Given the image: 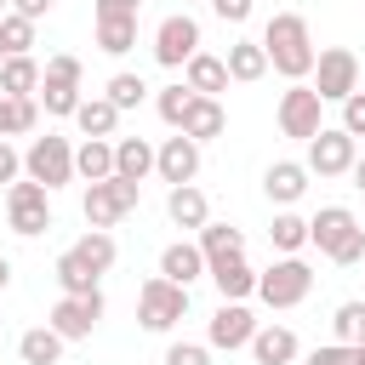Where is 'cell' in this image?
I'll return each mask as SVG.
<instances>
[{"label":"cell","instance_id":"obj_1","mask_svg":"<svg viewBox=\"0 0 365 365\" xmlns=\"http://www.w3.org/2000/svg\"><path fill=\"white\" fill-rule=\"evenodd\" d=\"M262 51H268V68L285 74V80H308L314 63H319V46H314L302 11H274L262 23Z\"/></svg>","mask_w":365,"mask_h":365},{"label":"cell","instance_id":"obj_2","mask_svg":"<svg viewBox=\"0 0 365 365\" xmlns=\"http://www.w3.org/2000/svg\"><path fill=\"white\" fill-rule=\"evenodd\" d=\"M308 245H319V257H331L336 268H354L365 257V228L348 205H319L308 217Z\"/></svg>","mask_w":365,"mask_h":365},{"label":"cell","instance_id":"obj_3","mask_svg":"<svg viewBox=\"0 0 365 365\" xmlns=\"http://www.w3.org/2000/svg\"><path fill=\"white\" fill-rule=\"evenodd\" d=\"M137 205H143V182H131V177H103V182H86V194H80V217L91 228H114Z\"/></svg>","mask_w":365,"mask_h":365},{"label":"cell","instance_id":"obj_4","mask_svg":"<svg viewBox=\"0 0 365 365\" xmlns=\"http://www.w3.org/2000/svg\"><path fill=\"white\" fill-rule=\"evenodd\" d=\"M308 291H314V268L302 262V251L297 257H274L257 274V297L268 308H297V302H308Z\"/></svg>","mask_w":365,"mask_h":365},{"label":"cell","instance_id":"obj_5","mask_svg":"<svg viewBox=\"0 0 365 365\" xmlns=\"http://www.w3.org/2000/svg\"><path fill=\"white\" fill-rule=\"evenodd\" d=\"M6 222H11V234H23V240L46 234V228H51V188L34 182V177L6 182Z\"/></svg>","mask_w":365,"mask_h":365},{"label":"cell","instance_id":"obj_6","mask_svg":"<svg viewBox=\"0 0 365 365\" xmlns=\"http://www.w3.org/2000/svg\"><path fill=\"white\" fill-rule=\"evenodd\" d=\"M182 314H188V285H177L165 274H154V279L137 285V325L143 331H171Z\"/></svg>","mask_w":365,"mask_h":365},{"label":"cell","instance_id":"obj_7","mask_svg":"<svg viewBox=\"0 0 365 365\" xmlns=\"http://www.w3.org/2000/svg\"><path fill=\"white\" fill-rule=\"evenodd\" d=\"M108 314V302H103V291H63L57 302H51V314H46V325L63 336V342H86L91 331H97V319Z\"/></svg>","mask_w":365,"mask_h":365},{"label":"cell","instance_id":"obj_8","mask_svg":"<svg viewBox=\"0 0 365 365\" xmlns=\"http://www.w3.org/2000/svg\"><path fill=\"white\" fill-rule=\"evenodd\" d=\"M274 120H279V131H285V137L308 143V137L325 125V97H319L308 80H291V86L279 91V108H274Z\"/></svg>","mask_w":365,"mask_h":365},{"label":"cell","instance_id":"obj_9","mask_svg":"<svg viewBox=\"0 0 365 365\" xmlns=\"http://www.w3.org/2000/svg\"><path fill=\"white\" fill-rule=\"evenodd\" d=\"M23 177H34V182H46V188L74 182V143H68V137H57V131L34 137V143L23 148Z\"/></svg>","mask_w":365,"mask_h":365},{"label":"cell","instance_id":"obj_10","mask_svg":"<svg viewBox=\"0 0 365 365\" xmlns=\"http://www.w3.org/2000/svg\"><path fill=\"white\" fill-rule=\"evenodd\" d=\"M354 160H359V137H348L342 125H319L314 137H308V171L314 177H348L354 171Z\"/></svg>","mask_w":365,"mask_h":365},{"label":"cell","instance_id":"obj_11","mask_svg":"<svg viewBox=\"0 0 365 365\" xmlns=\"http://www.w3.org/2000/svg\"><path fill=\"white\" fill-rule=\"evenodd\" d=\"M308 86H314L325 103L354 97V91H359V57H354L348 46H325L319 63H314V74H308Z\"/></svg>","mask_w":365,"mask_h":365},{"label":"cell","instance_id":"obj_12","mask_svg":"<svg viewBox=\"0 0 365 365\" xmlns=\"http://www.w3.org/2000/svg\"><path fill=\"white\" fill-rule=\"evenodd\" d=\"M194 51H200V23H194L188 11L160 17V29H154V63H160V68H182Z\"/></svg>","mask_w":365,"mask_h":365},{"label":"cell","instance_id":"obj_13","mask_svg":"<svg viewBox=\"0 0 365 365\" xmlns=\"http://www.w3.org/2000/svg\"><path fill=\"white\" fill-rule=\"evenodd\" d=\"M200 148H205V143H194L188 131H171V137L154 148L160 182H171V188H177V182H194V177H200Z\"/></svg>","mask_w":365,"mask_h":365},{"label":"cell","instance_id":"obj_14","mask_svg":"<svg viewBox=\"0 0 365 365\" xmlns=\"http://www.w3.org/2000/svg\"><path fill=\"white\" fill-rule=\"evenodd\" d=\"M251 336H257L251 308H245V302H217V314H211V325H205V342L222 348V354H234V348H251Z\"/></svg>","mask_w":365,"mask_h":365},{"label":"cell","instance_id":"obj_15","mask_svg":"<svg viewBox=\"0 0 365 365\" xmlns=\"http://www.w3.org/2000/svg\"><path fill=\"white\" fill-rule=\"evenodd\" d=\"M308 165L302 160H274L268 171H262V194H268V205H297L302 194H308Z\"/></svg>","mask_w":365,"mask_h":365},{"label":"cell","instance_id":"obj_16","mask_svg":"<svg viewBox=\"0 0 365 365\" xmlns=\"http://www.w3.org/2000/svg\"><path fill=\"white\" fill-rule=\"evenodd\" d=\"M165 217H171V228H182V234H200V228L211 222V200H205L194 182H177V188L165 194Z\"/></svg>","mask_w":365,"mask_h":365},{"label":"cell","instance_id":"obj_17","mask_svg":"<svg viewBox=\"0 0 365 365\" xmlns=\"http://www.w3.org/2000/svg\"><path fill=\"white\" fill-rule=\"evenodd\" d=\"M205 251H200V240H171L165 251H160V274L165 279H177V285H194V279H205Z\"/></svg>","mask_w":365,"mask_h":365},{"label":"cell","instance_id":"obj_18","mask_svg":"<svg viewBox=\"0 0 365 365\" xmlns=\"http://www.w3.org/2000/svg\"><path fill=\"white\" fill-rule=\"evenodd\" d=\"M205 279L217 285V297H222V302H245V297H257V268H251L245 257L211 262V268H205Z\"/></svg>","mask_w":365,"mask_h":365},{"label":"cell","instance_id":"obj_19","mask_svg":"<svg viewBox=\"0 0 365 365\" xmlns=\"http://www.w3.org/2000/svg\"><path fill=\"white\" fill-rule=\"evenodd\" d=\"M297 354H302V342H297L291 325H257V336H251V359L257 365H291Z\"/></svg>","mask_w":365,"mask_h":365},{"label":"cell","instance_id":"obj_20","mask_svg":"<svg viewBox=\"0 0 365 365\" xmlns=\"http://www.w3.org/2000/svg\"><path fill=\"white\" fill-rule=\"evenodd\" d=\"M182 80H188V91H200V97H222V91H228V63L211 57V51H194V57L182 63Z\"/></svg>","mask_w":365,"mask_h":365},{"label":"cell","instance_id":"obj_21","mask_svg":"<svg viewBox=\"0 0 365 365\" xmlns=\"http://www.w3.org/2000/svg\"><path fill=\"white\" fill-rule=\"evenodd\" d=\"M222 63H228V80H234V86H257V80L268 74V51H262V40H234Z\"/></svg>","mask_w":365,"mask_h":365},{"label":"cell","instance_id":"obj_22","mask_svg":"<svg viewBox=\"0 0 365 365\" xmlns=\"http://www.w3.org/2000/svg\"><path fill=\"white\" fill-rule=\"evenodd\" d=\"M40 80H46V63H34L29 51L0 63V97H34V91H40Z\"/></svg>","mask_w":365,"mask_h":365},{"label":"cell","instance_id":"obj_23","mask_svg":"<svg viewBox=\"0 0 365 365\" xmlns=\"http://www.w3.org/2000/svg\"><path fill=\"white\" fill-rule=\"evenodd\" d=\"M74 177H80V182L114 177V137H86V143L74 148Z\"/></svg>","mask_w":365,"mask_h":365},{"label":"cell","instance_id":"obj_24","mask_svg":"<svg viewBox=\"0 0 365 365\" xmlns=\"http://www.w3.org/2000/svg\"><path fill=\"white\" fill-rule=\"evenodd\" d=\"M182 131H188L194 143H211V137H222V131H228V108H222V97H194V108H188Z\"/></svg>","mask_w":365,"mask_h":365},{"label":"cell","instance_id":"obj_25","mask_svg":"<svg viewBox=\"0 0 365 365\" xmlns=\"http://www.w3.org/2000/svg\"><path fill=\"white\" fill-rule=\"evenodd\" d=\"M148 171H154V143L148 137H114V177L143 182Z\"/></svg>","mask_w":365,"mask_h":365},{"label":"cell","instance_id":"obj_26","mask_svg":"<svg viewBox=\"0 0 365 365\" xmlns=\"http://www.w3.org/2000/svg\"><path fill=\"white\" fill-rule=\"evenodd\" d=\"M194 240H200L205 262H228V257H245V228H234V222H205Z\"/></svg>","mask_w":365,"mask_h":365},{"label":"cell","instance_id":"obj_27","mask_svg":"<svg viewBox=\"0 0 365 365\" xmlns=\"http://www.w3.org/2000/svg\"><path fill=\"white\" fill-rule=\"evenodd\" d=\"M63 348H68V342H63L51 325H29V331L17 336V359H23V365H57Z\"/></svg>","mask_w":365,"mask_h":365},{"label":"cell","instance_id":"obj_28","mask_svg":"<svg viewBox=\"0 0 365 365\" xmlns=\"http://www.w3.org/2000/svg\"><path fill=\"white\" fill-rule=\"evenodd\" d=\"M268 245H274L279 257H297V251L308 245V217H297L291 205H279L274 222H268Z\"/></svg>","mask_w":365,"mask_h":365},{"label":"cell","instance_id":"obj_29","mask_svg":"<svg viewBox=\"0 0 365 365\" xmlns=\"http://www.w3.org/2000/svg\"><path fill=\"white\" fill-rule=\"evenodd\" d=\"M74 125H80V137H114L120 108H114L108 97H86V103L74 108Z\"/></svg>","mask_w":365,"mask_h":365},{"label":"cell","instance_id":"obj_30","mask_svg":"<svg viewBox=\"0 0 365 365\" xmlns=\"http://www.w3.org/2000/svg\"><path fill=\"white\" fill-rule=\"evenodd\" d=\"M40 125V97H0V137H29Z\"/></svg>","mask_w":365,"mask_h":365},{"label":"cell","instance_id":"obj_31","mask_svg":"<svg viewBox=\"0 0 365 365\" xmlns=\"http://www.w3.org/2000/svg\"><path fill=\"white\" fill-rule=\"evenodd\" d=\"M51 274H57V291H97V279H103V274H97L74 245L57 257V268H51Z\"/></svg>","mask_w":365,"mask_h":365},{"label":"cell","instance_id":"obj_32","mask_svg":"<svg viewBox=\"0 0 365 365\" xmlns=\"http://www.w3.org/2000/svg\"><path fill=\"white\" fill-rule=\"evenodd\" d=\"M137 46V17H97V51L125 57Z\"/></svg>","mask_w":365,"mask_h":365},{"label":"cell","instance_id":"obj_33","mask_svg":"<svg viewBox=\"0 0 365 365\" xmlns=\"http://www.w3.org/2000/svg\"><path fill=\"white\" fill-rule=\"evenodd\" d=\"M194 97H200V91H188V80H177V86H160V91H154V108H160V120H165L171 131H182Z\"/></svg>","mask_w":365,"mask_h":365},{"label":"cell","instance_id":"obj_34","mask_svg":"<svg viewBox=\"0 0 365 365\" xmlns=\"http://www.w3.org/2000/svg\"><path fill=\"white\" fill-rule=\"evenodd\" d=\"M34 97H40V108H46L51 120H74V108L86 103V97H80V86H63V80H40V91H34Z\"/></svg>","mask_w":365,"mask_h":365},{"label":"cell","instance_id":"obj_35","mask_svg":"<svg viewBox=\"0 0 365 365\" xmlns=\"http://www.w3.org/2000/svg\"><path fill=\"white\" fill-rule=\"evenodd\" d=\"M74 251H80L97 274H108V268H114V257H120V245H114V234H108V228H86V234L74 240Z\"/></svg>","mask_w":365,"mask_h":365},{"label":"cell","instance_id":"obj_36","mask_svg":"<svg viewBox=\"0 0 365 365\" xmlns=\"http://www.w3.org/2000/svg\"><path fill=\"white\" fill-rule=\"evenodd\" d=\"M103 97H108V103H114V108L125 114V108H137V103L148 97V86H143V74H125V68H120V74H108Z\"/></svg>","mask_w":365,"mask_h":365},{"label":"cell","instance_id":"obj_37","mask_svg":"<svg viewBox=\"0 0 365 365\" xmlns=\"http://www.w3.org/2000/svg\"><path fill=\"white\" fill-rule=\"evenodd\" d=\"M0 40H6V51H11V57L34 51V17H23V11H6V17H0Z\"/></svg>","mask_w":365,"mask_h":365},{"label":"cell","instance_id":"obj_38","mask_svg":"<svg viewBox=\"0 0 365 365\" xmlns=\"http://www.w3.org/2000/svg\"><path fill=\"white\" fill-rule=\"evenodd\" d=\"M331 342H365V302H342L331 314Z\"/></svg>","mask_w":365,"mask_h":365},{"label":"cell","instance_id":"obj_39","mask_svg":"<svg viewBox=\"0 0 365 365\" xmlns=\"http://www.w3.org/2000/svg\"><path fill=\"white\" fill-rule=\"evenodd\" d=\"M46 80H63V86H80V80H86V63H80L74 51H57V57H46Z\"/></svg>","mask_w":365,"mask_h":365},{"label":"cell","instance_id":"obj_40","mask_svg":"<svg viewBox=\"0 0 365 365\" xmlns=\"http://www.w3.org/2000/svg\"><path fill=\"white\" fill-rule=\"evenodd\" d=\"M308 365H359V348L354 342H319L308 354Z\"/></svg>","mask_w":365,"mask_h":365},{"label":"cell","instance_id":"obj_41","mask_svg":"<svg viewBox=\"0 0 365 365\" xmlns=\"http://www.w3.org/2000/svg\"><path fill=\"white\" fill-rule=\"evenodd\" d=\"M336 108H342V120H336V125H342L348 137H365V91H354V97H342Z\"/></svg>","mask_w":365,"mask_h":365},{"label":"cell","instance_id":"obj_42","mask_svg":"<svg viewBox=\"0 0 365 365\" xmlns=\"http://www.w3.org/2000/svg\"><path fill=\"white\" fill-rule=\"evenodd\" d=\"M165 365H211V342H171Z\"/></svg>","mask_w":365,"mask_h":365},{"label":"cell","instance_id":"obj_43","mask_svg":"<svg viewBox=\"0 0 365 365\" xmlns=\"http://www.w3.org/2000/svg\"><path fill=\"white\" fill-rule=\"evenodd\" d=\"M205 6H211L222 23H245V17L257 11V0H205Z\"/></svg>","mask_w":365,"mask_h":365},{"label":"cell","instance_id":"obj_44","mask_svg":"<svg viewBox=\"0 0 365 365\" xmlns=\"http://www.w3.org/2000/svg\"><path fill=\"white\" fill-rule=\"evenodd\" d=\"M23 177V154L11 148V137H0V182H17Z\"/></svg>","mask_w":365,"mask_h":365},{"label":"cell","instance_id":"obj_45","mask_svg":"<svg viewBox=\"0 0 365 365\" xmlns=\"http://www.w3.org/2000/svg\"><path fill=\"white\" fill-rule=\"evenodd\" d=\"M91 11H97V17H137V11H143V0H97Z\"/></svg>","mask_w":365,"mask_h":365},{"label":"cell","instance_id":"obj_46","mask_svg":"<svg viewBox=\"0 0 365 365\" xmlns=\"http://www.w3.org/2000/svg\"><path fill=\"white\" fill-rule=\"evenodd\" d=\"M51 6H57V0H11V11L34 17V23H40V17H51Z\"/></svg>","mask_w":365,"mask_h":365},{"label":"cell","instance_id":"obj_47","mask_svg":"<svg viewBox=\"0 0 365 365\" xmlns=\"http://www.w3.org/2000/svg\"><path fill=\"white\" fill-rule=\"evenodd\" d=\"M348 177H354V188H359V194H365V154H359V160H354V171H348Z\"/></svg>","mask_w":365,"mask_h":365},{"label":"cell","instance_id":"obj_48","mask_svg":"<svg viewBox=\"0 0 365 365\" xmlns=\"http://www.w3.org/2000/svg\"><path fill=\"white\" fill-rule=\"evenodd\" d=\"M6 285H11V262L0 257V291H6Z\"/></svg>","mask_w":365,"mask_h":365},{"label":"cell","instance_id":"obj_49","mask_svg":"<svg viewBox=\"0 0 365 365\" xmlns=\"http://www.w3.org/2000/svg\"><path fill=\"white\" fill-rule=\"evenodd\" d=\"M354 348H359V365H365V342H354Z\"/></svg>","mask_w":365,"mask_h":365},{"label":"cell","instance_id":"obj_50","mask_svg":"<svg viewBox=\"0 0 365 365\" xmlns=\"http://www.w3.org/2000/svg\"><path fill=\"white\" fill-rule=\"evenodd\" d=\"M6 57H11V51H6V40H0V63H6Z\"/></svg>","mask_w":365,"mask_h":365},{"label":"cell","instance_id":"obj_51","mask_svg":"<svg viewBox=\"0 0 365 365\" xmlns=\"http://www.w3.org/2000/svg\"><path fill=\"white\" fill-rule=\"evenodd\" d=\"M6 11H11V0H0V17H6Z\"/></svg>","mask_w":365,"mask_h":365},{"label":"cell","instance_id":"obj_52","mask_svg":"<svg viewBox=\"0 0 365 365\" xmlns=\"http://www.w3.org/2000/svg\"><path fill=\"white\" fill-rule=\"evenodd\" d=\"M188 6H194V0H182V11H188Z\"/></svg>","mask_w":365,"mask_h":365}]
</instances>
